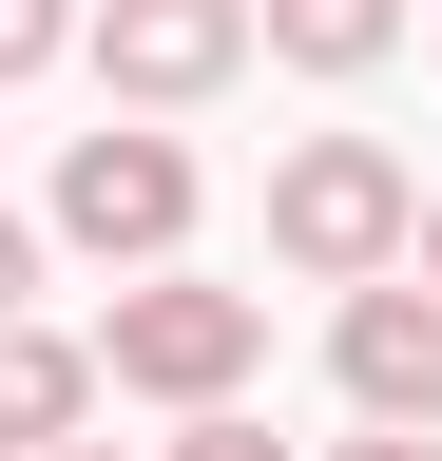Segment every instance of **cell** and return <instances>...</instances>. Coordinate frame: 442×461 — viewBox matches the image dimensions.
Returning <instances> with one entry per match:
<instances>
[{
    "instance_id": "obj_1",
    "label": "cell",
    "mask_w": 442,
    "mask_h": 461,
    "mask_svg": "<svg viewBox=\"0 0 442 461\" xmlns=\"http://www.w3.org/2000/svg\"><path fill=\"white\" fill-rule=\"evenodd\" d=\"M269 366V288H193L174 250H154L116 288V327H96V384H135V403H231Z\"/></svg>"
},
{
    "instance_id": "obj_2",
    "label": "cell",
    "mask_w": 442,
    "mask_h": 461,
    "mask_svg": "<svg viewBox=\"0 0 442 461\" xmlns=\"http://www.w3.org/2000/svg\"><path fill=\"white\" fill-rule=\"evenodd\" d=\"M404 212H423V173L384 154V135H289V173H269V250H289L308 288L404 269Z\"/></svg>"
},
{
    "instance_id": "obj_3",
    "label": "cell",
    "mask_w": 442,
    "mask_h": 461,
    "mask_svg": "<svg viewBox=\"0 0 442 461\" xmlns=\"http://www.w3.org/2000/svg\"><path fill=\"white\" fill-rule=\"evenodd\" d=\"M59 230H77L96 269L193 250V154H174V135H135V115H116V135H77V154H59Z\"/></svg>"
},
{
    "instance_id": "obj_4",
    "label": "cell",
    "mask_w": 442,
    "mask_h": 461,
    "mask_svg": "<svg viewBox=\"0 0 442 461\" xmlns=\"http://www.w3.org/2000/svg\"><path fill=\"white\" fill-rule=\"evenodd\" d=\"M77 39H96V77H116V115H193L250 58V0H96Z\"/></svg>"
},
{
    "instance_id": "obj_5",
    "label": "cell",
    "mask_w": 442,
    "mask_h": 461,
    "mask_svg": "<svg viewBox=\"0 0 442 461\" xmlns=\"http://www.w3.org/2000/svg\"><path fill=\"white\" fill-rule=\"evenodd\" d=\"M327 366H347L365 423H442V288H423V269H365L347 327H327Z\"/></svg>"
},
{
    "instance_id": "obj_6",
    "label": "cell",
    "mask_w": 442,
    "mask_h": 461,
    "mask_svg": "<svg viewBox=\"0 0 442 461\" xmlns=\"http://www.w3.org/2000/svg\"><path fill=\"white\" fill-rule=\"evenodd\" d=\"M77 403H96V346H59V327H20V308H0V461H39Z\"/></svg>"
},
{
    "instance_id": "obj_7",
    "label": "cell",
    "mask_w": 442,
    "mask_h": 461,
    "mask_svg": "<svg viewBox=\"0 0 442 461\" xmlns=\"http://www.w3.org/2000/svg\"><path fill=\"white\" fill-rule=\"evenodd\" d=\"M250 39L289 58V77H365V58L404 39V0H250Z\"/></svg>"
},
{
    "instance_id": "obj_8",
    "label": "cell",
    "mask_w": 442,
    "mask_h": 461,
    "mask_svg": "<svg viewBox=\"0 0 442 461\" xmlns=\"http://www.w3.org/2000/svg\"><path fill=\"white\" fill-rule=\"evenodd\" d=\"M39 58H77V0H0V77H39Z\"/></svg>"
},
{
    "instance_id": "obj_9",
    "label": "cell",
    "mask_w": 442,
    "mask_h": 461,
    "mask_svg": "<svg viewBox=\"0 0 442 461\" xmlns=\"http://www.w3.org/2000/svg\"><path fill=\"white\" fill-rule=\"evenodd\" d=\"M174 423H193L174 461H289V442H269V423H250V403H174Z\"/></svg>"
},
{
    "instance_id": "obj_10",
    "label": "cell",
    "mask_w": 442,
    "mask_h": 461,
    "mask_svg": "<svg viewBox=\"0 0 442 461\" xmlns=\"http://www.w3.org/2000/svg\"><path fill=\"white\" fill-rule=\"evenodd\" d=\"M327 461H442V423H365V442H327Z\"/></svg>"
},
{
    "instance_id": "obj_11",
    "label": "cell",
    "mask_w": 442,
    "mask_h": 461,
    "mask_svg": "<svg viewBox=\"0 0 442 461\" xmlns=\"http://www.w3.org/2000/svg\"><path fill=\"white\" fill-rule=\"evenodd\" d=\"M20 288H39V230H20V212H0V308H20Z\"/></svg>"
},
{
    "instance_id": "obj_12",
    "label": "cell",
    "mask_w": 442,
    "mask_h": 461,
    "mask_svg": "<svg viewBox=\"0 0 442 461\" xmlns=\"http://www.w3.org/2000/svg\"><path fill=\"white\" fill-rule=\"evenodd\" d=\"M404 269H423V288H442V193H423V212H404Z\"/></svg>"
},
{
    "instance_id": "obj_13",
    "label": "cell",
    "mask_w": 442,
    "mask_h": 461,
    "mask_svg": "<svg viewBox=\"0 0 442 461\" xmlns=\"http://www.w3.org/2000/svg\"><path fill=\"white\" fill-rule=\"evenodd\" d=\"M39 461H116V442H77V423H59V442H39Z\"/></svg>"
}]
</instances>
